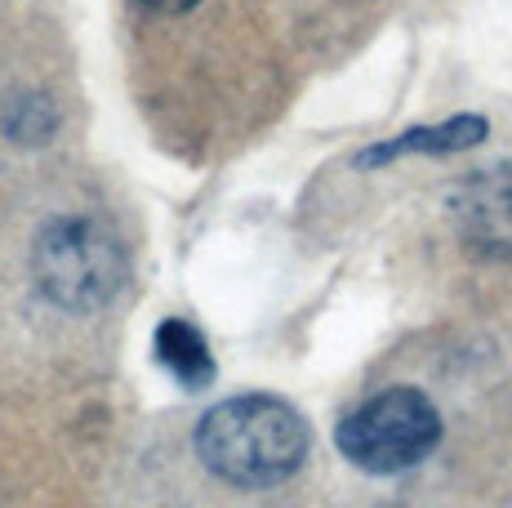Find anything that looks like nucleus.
<instances>
[{
  "label": "nucleus",
  "mask_w": 512,
  "mask_h": 508,
  "mask_svg": "<svg viewBox=\"0 0 512 508\" xmlns=\"http://www.w3.org/2000/svg\"><path fill=\"white\" fill-rule=\"evenodd\" d=\"M312 451L303 415L281 397L245 393L205 410L196 424V455L214 477L241 491H272L290 482Z\"/></svg>",
  "instance_id": "obj_1"
},
{
  "label": "nucleus",
  "mask_w": 512,
  "mask_h": 508,
  "mask_svg": "<svg viewBox=\"0 0 512 508\" xmlns=\"http://www.w3.org/2000/svg\"><path fill=\"white\" fill-rule=\"evenodd\" d=\"M32 277L49 304L94 312L121 290L125 250L94 214H54L32 246Z\"/></svg>",
  "instance_id": "obj_2"
},
{
  "label": "nucleus",
  "mask_w": 512,
  "mask_h": 508,
  "mask_svg": "<svg viewBox=\"0 0 512 508\" xmlns=\"http://www.w3.org/2000/svg\"><path fill=\"white\" fill-rule=\"evenodd\" d=\"M441 442V415L419 388H388L361 402L334 428V446L348 464L374 477H397L423 464Z\"/></svg>",
  "instance_id": "obj_3"
},
{
  "label": "nucleus",
  "mask_w": 512,
  "mask_h": 508,
  "mask_svg": "<svg viewBox=\"0 0 512 508\" xmlns=\"http://www.w3.org/2000/svg\"><path fill=\"white\" fill-rule=\"evenodd\" d=\"M459 237L481 254H512V165L477 170L450 197Z\"/></svg>",
  "instance_id": "obj_4"
},
{
  "label": "nucleus",
  "mask_w": 512,
  "mask_h": 508,
  "mask_svg": "<svg viewBox=\"0 0 512 508\" xmlns=\"http://www.w3.org/2000/svg\"><path fill=\"white\" fill-rule=\"evenodd\" d=\"M486 134H490V125L481 121V116H455V121H446V125H423V130H406L388 143H374V148L357 156V165H388L410 152H432V156L464 152V148H477Z\"/></svg>",
  "instance_id": "obj_5"
},
{
  "label": "nucleus",
  "mask_w": 512,
  "mask_h": 508,
  "mask_svg": "<svg viewBox=\"0 0 512 508\" xmlns=\"http://www.w3.org/2000/svg\"><path fill=\"white\" fill-rule=\"evenodd\" d=\"M156 361L170 370L174 379L196 393V388H210L214 384V357H210V344L205 335L183 317H165L156 326Z\"/></svg>",
  "instance_id": "obj_6"
},
{
  "label": "nucleus",
  "mask_w": 512,
  "mask_h": 508,
  "mask_svg": "<svg viewBox=\"0 0 512 508\" xmlns=\"http://www.w3.org/2000/svg\"><path fill=\"white\" fill-rule=\"evenodd\" d=\"M134 5H139L143 14H156V18H179L187 9L201 5V0H134Z\"/></svg>",
  "instance_id": "obj_7"
}]
</instances>
